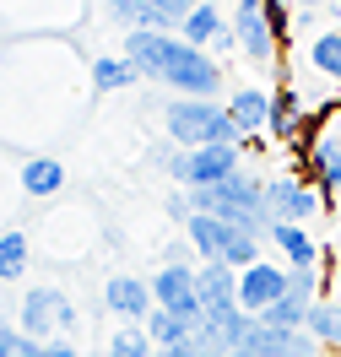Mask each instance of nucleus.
<instances>
[{"label": "nucleus", "instance_id": "obj_1", "mask_svg": "<svg viewBox=\"0 0 341 357\" xmlns=\"http://www.w3.org/2000/svg\"><path fill=\"white\" fill-rule=\"evenodd\" d=\"M190 195V211H211L233 222L238 233H255V238H271V206H266V178L255 174H233L227 184H211V190H184Z\"/></svg>", "mask_w": 341, "mask_h": 357}, {"label": "nucleus", "instance_id": "obj_2", "mask_svg": "<svg viewBox=\"0 0 341 357\" xmlns=\"http://www.w3.org/2000/svg\"><path fill=\"white\" fill-rule=\"evenodd\" d=\"M162 130L184 152L190 146H244V135L227 119V103H217V98H174V103H162Z\"/></svg>", "mask_w": 341, "mask_h": 357}, {"label": "nucleus", "instance_id": "obj_3", "mask_svg": "<svg viewBox=\"0 0 341 357\" xmlns=\"http://www.w3.org/2000/svg\"><path fill=\"white\" fill-rule=\"evenodd\" d=\"M244 146H158L152 152V162L158 168H168V178L179 184V190H211V184H227L233 174H244Z\"/></svg>", "mask_w": 341, "mask_h": 357}, {"label": "nucleus", "instance_id": "obj_4", "mask_svg": "<svg viewBox=\"0 0 341 357\" xmlns=\"http://www.w3.org/2000/svg\"><path fill=\"white\" fill-rule=\"evenodd\" d=\"M158 82L174 92V98H222V87H227V76H222V66L211 60V49H195V44H184V38H179V49H174V60L162 66Z\"/></svg>", "mask_w": 341, "mask_h": 357}, {"label": "nucleus", "instance_id": "obj_5", "mask_svg": "<svg viewBox=\"0 0 341 357\" xmlns=\"http://www.w3.org/2000/svg\"><path fill=\"white\" fill-rule=\"evenodd\" d=\"M17 325H22V335L49 347V341H66V331L76 325V309L60 287H27L17 303Z\"/></svg>", "mask_w": 341, "mask_h": 357}, {"label": "nucleus", "instance_id": "obj_6", "mask_svg": "<svg viewBox=\"0 0 341 357\" xmlns=\"http://www.w3.org/2000/svg\"><path fill=\"white\" fill-rule=\"evenodd\" d=\"M233 33H238V49L250 54L255 66H276L282 33H276V17L266 0H233Z\"/></svg>", "mask_w": 341, "mask_h": 357}, {"label": "nucleus", "instance_id": "obj_7", "mask_svg": "<svg viewBox=\"0 0 341 357\" xmlns=\"http://www.w3.org/2000/svg\"><path fill=\"white\" fill-rule=\"evenodd\" d=\"M195 287H201V303H206V325H227L238 319V271L222 266V260H201L195 266Z\"/></svg>", "mask_w": 341, "mask_h": 357}, {"label": "nucleus", "instance_id": "obj_8", "mask_svg": "<svg viewBox=\"0 0 341 357\" xmlns=\"http://www.w3.org/2000/svg\"><path fill=\"white\" fill-rule=\"evenodd\" d=\"M319 195L309 178H298V174H276V178H266V206H271V222H309L319 211Z\"/></svg>", "mask_w": 341, "mask_h": 357}, {"label": "nucleus", "instance_id": "obj_9", "mask_svg": "<svg viewBox=\"0 0 341 357\" xmlns=\"http://www.w3.org/2000/svg\"><path fill=\"white\" fill-rule=\"evenodd\" d=\"M152 298H158V309H174L184 319H195L206 325V303H201V287H195V266H162L152 276Z\"/></svg>", "mask_w": 341, "mask_h": 357}, {"label": "nucleus", "instance_id": "obj_10", "mask_svg": "<svg viewBox=\"0 0 341 357\" xmlns=\"http://www.w3.org/2000/svg\"><path fill=\"white\" fill-rule=\"evenodd\" d=\"M103 309L114 319H125V325H146V314L158 309L152 282H141V276H109L103 282Z\"/></svg>", "mask_w": 341, "mask_h": 357}, {"label": "nucleus", "instance_id": "obj_11", "mask_svg": "<svg viewBox=\"0 0 341 357\" xmlns=\"http://www.w3.org/2000/svg\"><path fill=\"white\" fill-rule=\"evenodd\" d=\"M287 292V271L276 260H255L250 271H238V309L244 314H266Z\"/></svg>", "mask_w": 341, "mask_h": 357}, {"label": "nucleus", "instance_id": "obj_12", "mask_svg": "<svg viewBox=\"0 0 341 357\" xmlns=\"http://www.w3.org/2000/svg\"><path fill=\"white\" fill-rule=\"evenodd\" d=\"M303 168H309V184L331 201L341 195V135H315L303 146Z\"/></svg>", "mask_w": 341, "mask_h": 357}, {"label": "nucleus", "instance_id": "obj_13", "mask_svg": "<svg viewBox=\"0 0 341 357\" xmlns=\"http://www.w3.org/2000/svg\"><path fill=\"white\" fill-rule=\"evenodd\" d=\"M227 119H233V130L244 135V146H250L260 130H271V92L233 87V98H227Z\"/></svg>", "mask_w": 341, "mask_h": 357}, {"label": "nucleus", "instance_id": "obj_14", "mask_svg": "<svg viewBox=\"0 0 341 357\" xmlns=\"http://www.w3.org/2000/svg\"><path fill=\"white\" fill-rule=\"evenodd\" d=\"M184 233H190V249H195L201 260H222L238 227H233V222H222V217H211V211H190Z\"/></svg>", "mask_w": 341, "mask_h": 357}, {"label": "nucleus", "instance_id": "obj_15", "mask_svg": "<svg viewBox=\"0 0 341 357\" xmlns=\"http://www.w3.org/2000/svg\"><path fill=\"white\" fill-rule=\"evenodd\" d=\"M271 244H276V255H282L287 266H319V238L309 233V227L276 222V227H271Z\"/></svg>", "mask_w": 341, "mask_h": 357}, {"label": "nucleus", "instance_id": "obj_16", "mask_svg": "<svg viewBox=\"0 0 341 357\" xmlns=\"http://www.w3.org/2000/svg\"><path fill=\"white\" fill-rule=\"evenodd\" d=\"M17 184H22L27 201H49V195H60V190H66V168H60L54 157H27Z\"/></svg>", "mask_w": 341, "mask_h": 357}, {"label": "nucleus", "instance_id": "obj_17", "mask_svg": "<svg viewBox=\"0 0 341 357\" xmlns=\"http://www.w3.org/2000/svg\"><path fill=\"white\" fill-rule=\"evenodd\" d=\"M227 17L222 11H217V6H211V0H201V6H195V11H190V17H184V27H179V38L184 44H195V49H217V38H222L227 33Z\"/></svg>", "mask_w": 341, "mask_h": 357}, {"label": "nucleus", "instance_id": "obj_18", "mask_svg": "<svg viewBox=\"0 0 341 357\" xmlns=\"http://www.w3.org/2000/svg\"><path fill=\"white\" fill-rule=\"evenodd\" d=\"M195 331H201V325H195V319H184V314H174V309H152V314H146V335H152V347H158V352L184 347Z\"/></svg>", "mask_w": 341, "mask_h": 357}, {"label": "nucleus", "instance_id": "obj_19", "mask_svg": "<svg viewBox=\"0 0 341 357\" xmlns=\"http://www.w3.org/2000/svg\"><path fill=\"white\" fill-rule=\"evenodd\" d=\"M309 66H315L325 82L341 87V27H319L315 38H309Z\"/></svg>", "mask_w": 341, "mask_h": 357}, {"label": "nucleus", "instance_id": "obj_20", "mask_svg": "<svg viewBox=\"0 0 341 357\" xmlns=\"http://www.w3.org/2000/svg\"><path fill=\"white\" fill-rule=\"evenodd\" d=\"M27 260H33V244H27L22 227L0 233V282H6V287H11L17 276H27Z\"/></svg>", "mask_w": 341, "mask_h": 357}, {"label": "nucleus", "instance_id": "obj_21", "mask_svg": "<svg viewBox=\"0 0 341 357\" xmlns=\"http://www.w3.org/2000/svg\"><path fill=\"white\" fill-rule=\"evenodd\" d=\"M271 135L276 141H298L303 135V98L298 92H276L271 98Z\"/></svg>", "mask_w": 341, "mask_h": 357}, {"label": "nucleus", "instance_id": "obj_22", "mask_svg": "<svg viewBox=\"0 0 341 357\" xmlns=\"http://www.w3.org/2000/svg\"><path fill=\"white\" fill-rule=\"evenodd\" d=\"M309 309H315L309 298H293V292H282L271 309L260 314V325H271V331H303V325H309Z\"/></svg>", "mask_w": 341, "mask_h": 357}, {"label": "nucleus", "instance_id": "obj_23", "mask_svg": "<svg viewBox=\"0 0 341 357\" xmlns=\"http://www.w3.org/2000/svg\"><path fill=\"white\" fill-rule=\"evenodd\" d=\"M136 76H141V70L130 66L125 54H119V60H114V54H103V60H92V87H98V92H119V87H130Z\"/></svg>", "mask_w": 341, "mask_h": 357}, {"label": "nucleus", "instance_id": "obj_24", "mask_svg": "<svg viewBox=\"0 0 341 357\" xmlns=\"http://www.w3.org/2000/svg\"><path fill=\"white\" fill-rule=\"evenodd\" d=\"M158 347H152V335H146V325H119V331L109 335V357H152Z\"/></svg>", "mask_w": 341, "mask_h": 357}, {"label": "nucleus", "instance_id": "obj_25", "mask_svg": "<svg viewBox=\"0 0 341 357\" xmlns=\"http://www.w3.org/2000/svg\"><path fill=\"white\" fill-rule=\"evenodd\" d=\"M255 260H266V255H260V238H255V233H233V244H227L222 266H233V271H250Z\"/></svg>", "mask_w": 341, "mask_h": 357}, {"label": "nucleus", "instance_id": "obj_26", "mask_svg": "<svg viewBox=\"0 0 341 357\" xmlns=\"http://www.w3.org/2000/svg\"><path fill=\"white\" fill-rule=\"evenodd\" d=\"M146 6H152V11H158L162 22H168L174 33H179V27H184V17H190V11L201 6V0H146Z\"/></svg>", "mask_w": 341, "mask_h": 357}, {"label": "nucleus", "instance_id": "obj_27", "mask_svg": "<svg viewBox=\"0 0 341 357\" xmlns=\"http://www.w3.org/2000/svg\"><path fill=\"white\" fill-rule=\"evenodd\" d=\"M17 341H22V325L0 314V357H17Z\"/></svg>", "mask_w": 341, "mask_h": 357}, {"label": "nucleus", "instance_id": "obj_28", "mask_svg": "<svg viewBox=\"0 0 341 357\" xmlns=\"http://www.w3.org/2000/svg\"><path fill=\"white\" fill-rule=\"evenodd\" d=\"M162 211H168L174 222H190V195H184V190H174V195L162 201Z\"/></svg>", "mask_w": 341, "mask_h": 357}, {"label": "nucleus", "instance_id": "obj_29", "mask_svg": "<svg viewBox=\"0 0 341 357\" xmlns=\"http://www.w3.org/2000/svg\"><path fill=\"white\" fill-rule=\"evenodd\" d=\"M266 6H271V17H276V33H282V22H287V11H293L298 0H266Z\"/></svg>", "mask_w": 341, "mask_h": 357}, {"label": "nucleus", "instance_id": "obj_30", "mask_svg": "<svg viewBox=\"0 0 341 357\" xmlns=\"http://www.w3.org/2000/svg\"><path fill=\"white\" fill-rule=\"evenodd\" d=\"M44 357H82V352H76L70 341H49V347H44Z\"/></svg>", "mask_w": 341, "mask_h": 357}, {"label": "nucleus", "instance_id": "obj_31", "mask_svg": "<svg viewBox=\"0 0 341 357\" xmlns=\"http://www.w3.org/2000/svg\"><path fill=\"white\" fill-rule=\"evenodd\" d=\"M319 6H336V0H298V11H319Z\"/></svg>", "mask_w": 341, "mask_h": 357}, {"label": "nucleus", "instance_id": "obj_32", "mask_svg": "<svg viewBox=\"0 0 341 357\" xmlns=\"http://www.w3.org/2000/svg\"><path fill=\"white\" fill-rule=\"evenodd\" d=\"M336 287H341V260H336Z\"/></svg>", "mask_w": 341, "mask_h": 357}, {"label": "nucleus", "instance_id": "obj_33", "mask_svg": "<svg viewBox=\"0 0 341 357\" xmlns=\"http://www.w3.org/2000/svg\"><path fill=\"white\" fill-rule=\"evenodd\" d=\"M0 287H6V282H0Z\"/></svg>", "mask_w": 341, "mask_h": 357}, {"label": "nucleus", "instance_id": "obj_34", "mask_svg": "<svg viewBox=\"0 0 341 357\" xmlns=\"http://www.w3.org/2000/svg\"><path fill=\"white\" fill-rule=\"evenodd\" d=\"M319 357H325V352H319Z\"/></svg>", "mask_w": 341, "mask_h": 357}, {"label": "nucleus", "instance_id": "obj_35", "mask_svg": "<svg viewBox=\"0 0 341 357\" xmlns=\"http://www.w3.org/2000/svg\"><path fill=\"white\" fill-rule=\"evenodd\" d=\"M238 357H244V352H238Z\"/></svg>", "mask_w": 341, "mask_h": 357}]
</instances>
